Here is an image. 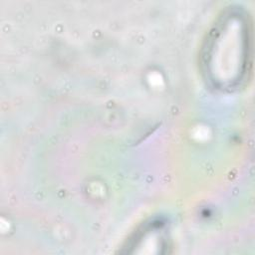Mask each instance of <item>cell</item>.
Wrapping results in <instances>:
<instances>
[{
    "label": "cell",
    "instance_id": "obj_1",
    "mask_svg": "<svg viewBox=\"0 0 255 255\" xmlns=\"http://www.w3.org/2000/svg\"><path fill=\"white\" fill-rule=\"evenodd\" d=\"M252 30L247 13L230 7L213 24L201 52L207 81L216 89L231 90L248 77L252 57Z\"/></svg>",
    "mask_w": 255,
    "mask_h": 255
},
{
    "label": "cell",
    "instance_id": "obj_2",
    "mask_svg": "<svg viewBox=\"0 0 255 255\" xmlns=\"http://www.w3.org/2000/svg\"><path fill=\"white\" fill-rule=\"evenodd\" d=\"M168 229L166 222L161 219H153L144 223L135 231L129 239L128 248H148V247H168Z\"/></svg>",
    "mask_w": 255,
    "mask_h": 255
}]
</instances>
